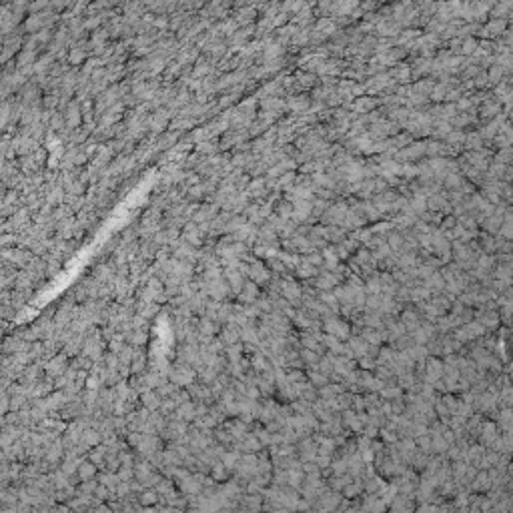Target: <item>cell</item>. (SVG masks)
Wrapping results in <instances>:
<instances>
[{"instance_id": "cell-1", "label": "cell", "mask_w": 513, "mask_h": 513, "mask_svg": "<svg viewBox=\"0 0 513 513\" xmlns=\"http://www.w3.org/2000/svg\"><path fill=\"white\" fill-rule=\"evenodd\" d=\"M347 205L345 203H337V205H331L325 213H323V223H325V227H337V225H341V221L345 219V215H347Z\"/></svg>"}, {"instance_id": "cell-2", "label": "cell", "mask_w": 513, "mask_h": 513, "mask_svg": "<svg viewBox=\"0 0 513 513\" xmlns=\"http://www.w3.org/2000/svg\"><path fill=\"white\" fill-rule=\"evenodd\" d=\"M291 205H293V215H291L293 223H305V221L311 219V215H313V203L311 201H295Z\"/></svg>"}, {"instance_id": "cell-3", "label": "cell", "mask_w": 513, "mask_h": 513, "mask_svg": "<svg viewBox=\"0 0 513 513\" xmlns=\"http://www.w3.org/2000/svg\"><path fill=\"white\" fill-rule=\"evenodd\" d=\"M377 33H379L381 36H387V38L391 40V38H395V36L401 33V26H399L397 20H379Z\"/></svg>"}, {"instance_id": "cell-4", "label": "cell", "mask_w": 513, "mask_h": 513, "mask_svg": "<svg viewBox=\"0 0 513 513\" xmlns=\"http://www.w3.org/2000/svg\"><path fill=\"white\" fill-rule=\"evenodd\" d=\"M503 33H505V20H491L487 26L481 28L479 34L485 36V38H495V36H499Z\"/></svg>"}, {"instance_id": "cell-5", "label": "cell", "mask_w": 513, "mask_h": 513, "mask_svg": "<svg viewBox=\"0 0 513 513\" xmlns=\"http://www.w3.org/2000/svg\"><path fill=\"white\" fill-rule=\"evenodd\" d=\"M377 106H379V99H369V97H357V101H353L351 104L355 112H369Z\"/></svg>"}, {"instance_id": "cell-6", "label": "cell", "mask_w": 513, "mask_h": 513, "mask_svg": "<svg viewBox=\"0 0 513 513\" xmlns=\"http://www.w3.org/2000/svg\"><path fill=\"white\" fill-rule=\"evenodd\" d=\"M285 106H287V110H291V112H295V114H303V112H307V108H309V101H307L305 97H291V99L285 103Z\"/></svg>"}, {"instance_id": "cell-7", "label": "cell", "mask_w": 513, "mask_h": 513, "mask_svg": "<svg viewBox=\"0 0 513 513\" xmlns=\"http://www.w3.org/2000/svg\"><path fill=\"white\" fill-rule=\"evenodd\" d=\"M391 80H399V82H409L411 78V68L407 65H395V68L389 72Z\"/></svg>"}, {"instance_id": "cell-8", "label": "cell", "mask_w": 513, "mask_h": 513, "mask_svg": "<svg viewBox=\"0 0 513 513\" xmlns=\"http://www.w3.org/2000/svg\"><path fill=\"white\" fill-rule=\"evenodd\" d=\"M481 118H491V116H499V112H501V106H499V103H493V101H483V104H481Z\"/></svg>"}, {"instance_id": "cell-9", "label": "cell", "mask_w": 513, "mask_h": 513, "mask_svg": "<svg viewBox=\"0 0 513 513\" xmlns=\"http://www.w3.org/2000/svg\"><path fill=\"white\" fill-rule=\"evenodd\" d=\"M463 146L469 150V153H475V150H481V146H483V138H481L477 133H469V135H465Z\"/></svg>"}, {"instance_id": "cell-10", "label": "cell", "mask_w": 513, "mask_h": 513, "mask_svg": "<svg viewBox=\"0 0 513 513\" xmlns=\"http://www.w3.org/2000/svg\"><path fill=\"white\" fill-rule=\"evenodd\" d=\"M461 185H463V176L459 172H451L445 176V187L449 191H457V189H461Z\"/></svg>"}, {"instance_id": "cell-11", "label": "cell", "mask_w": 513, "mask_h": 513, "mask_svg": "<svg viewBox=\"0 0 513 513\" xmlns=\"http://www.w3.org/2000/svg\"><path fill=\"white\" fill-rule=\"evenodd\" d=\"M291 215H293V205H291L289 201H281V203L277 205V217L283 219V221H289Z\"/></svg>"}, {"instance_id": "cell-12", "label": "cell", "mask_w": 513, "mask_h": 513, "mask_svg": "<svg viewBox=\"0 0 513 513\" xmlns=\"http://www.w3.org/2000/svg\"><path fill=\"white\" fill-rule=\"evenodd\" d=\"M297 82H299V86L301 88H311V86H315V74H311V72H299L297 76Z\"/></svg>"}, {"instance_id": "cell-13", "label": "cell", "mask_w": 513, "mask_h": 513, "mask_svg": "<svg viewBox=\"0 0 513 513\" xmlns=\"http://www.w3.org/2000/svg\"><path fill=\"white\" fill-rule=\"evenodd\" d=\"M511 2H505V4H499V6H495V10H493V14H495V18L499 16V20H503V18H507L509 16V10H511Z\"/></svg>"}, {"instance_id": "cell-14", "label": "cell", "mask_w": 513, "mask_h": 513, "mask_svg": "<svg viewBox=\"0 0 513 513\" xmlns=\"http://www.w3.org/2000/svg\"><path fill=\"white\" fill-rule=\"evenodd\" d=\"M305 263H307V265H319V263H323V257L317 255V253H311V255H307Z\"/></svg>"}, {"instance_id": "cell-15", "label": "cell", "mask_w": 513, "mask_h": 513, "mask_svg": "<svg viewBox=\"0 0 513 513\" xmlns=\"http://www.w3.org/2000/svg\"><path fill=\"white\" fill-rule=\"evenodd\" d=\"M443 8H447V4H443ZM449 8H459V4H451V6H449ZM449 8H447V10H449ZM445 16H447V14H441V16H439V20H441V24H443V22H445ZM449 18H451V12H449Z\"/></svg>"}]
</instances>
